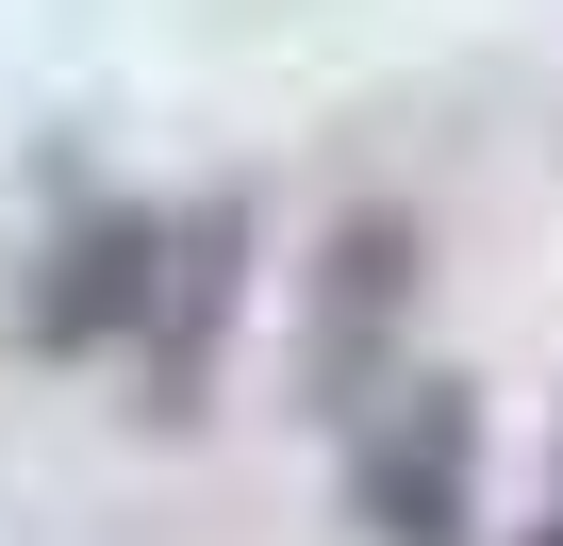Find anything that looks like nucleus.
Wrapping results in <instances>:
<instances>
[{
    "mask_svg": "<svg viewBox=\"0 0 563 546\" xmlns=\"http://www.w3.org/2000/svg\"><path fill=\"white\" fill-rule=\"evenodd\" d=\"M464 480H481L464 381H365L349 398V497L382 546H464Z\"/></svg>",
    "mask_w": 563,
    "mask_h": 546,
    "instance_id": "obj_1",
    "label": "nucleus"
},
{
    "mask_svg": "<svg viewBox=\"0 0 563 546\" xmlns=\"http://www.w3.org/2000/svg\"><path fill=\"white\" fill-rule=\"evenodd\" d=\"M530 546H563V497H547V530H530Z\"/></svg>",
    "mask_w": 563,
    "mask_h": 546,
    "instance_id": "obj_2",
    "label": "nucleus"
}]
</instances>
